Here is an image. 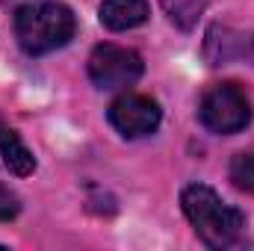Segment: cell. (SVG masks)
<instances>
[{"label":"cell","mask_w":254,"mask_h":251,"mask_svg":"<svg viewBox=\"0 0 254 251\" xmlns=\"http://www.w3.org/2000/svg\"><path fill=\"white\" fill-rule=\"evenodd\" d=\"M21 213V204H18V195L12 192V189L3 187V181H0V222H9V219H15Z\"/></svg>","instance_id":"11"},{"label":"cell","mask_w":254,"mask_h":251,"mask_svg":"<svg viewBox=\"0 0 254 251\" xmlns=\"http://www.w3.org/2000/svg\"><path fill=\"white\" fill-rule=\"evenodd\" d=\"M0 157H3V163L9 166V172L18 175V178L33 175V169H36L33 151L18 139V133H15L12 127L3 125V119H0Z\"/></svg>","instance_id":"7"},{"label":"cell","mask_w":254,"mask_h":251,"mask_svg":"<svg viewBox=\"0 0 254 251\" xmlns=\"http://www.w3.org/2000/svg\"><path fill=\"white\" fill-rule=\"evenodd\" d=\"M151 15L148 0H104L101 3V24L113 33H125L139 24H145Z\"/></svg>","instance_id":"6"},{"label":"cell","mask_w":254,"mask_h":251,"mask_svg":"<svg viewBox=\"0 0 254 251\" xmlns=\"http://www.w3.org/2000/svg\"><path fill=\"white\" fill-rule=\"evenodd\" d=\"M145 71V63L136 51L119 45H98L89 57V80L98 89H127Z\"/></svg>","instance_id":"4"},{"label":"cell","mask_w":254,"mask_h":251,"mask_svg":"<svg viewBox=\"0 0 254 251\" xmlns=\"http://www.w3.org/2000/svg\"><path fill=\"white\" fill-rule=\"evenodd\" d=\"M181 207H184V216L190 219V225L195 228V234L201 237V243L210 249H231L246 228L243 213L237 207L225 204L204 184H190L184 189Z\"/></svg>","instance_id":"2"},{"label":"cell","mask_w":254,"mask_h":251,"mask_svg":"<svg viewBox=\"0 0 254 251\" xmlns=\"http://www.w3.org/2000/svg\"><path fill=\"white\" fill-rule=\"evenodd\" d=\"M231 181H234V187L240 192L254 195V151L237 154L231 160Z\"/></svg>","instance_id":"10"},{"label":"cell","mask_w":254,"mask_h":251,"mask_svg":"<svg viewBox=\"0 0 254 251\" xmlns=\"http://www.w3.org/2000/svg\"><path fill=\"white\" fill-rule=\"evenodd\" d=\"M198 116H201V125L207 127L210 133L234 136V133L249 127V122H252V104H249L246 92H240L237 86L219 83V86H213L201 98Z\"/></svg>","instance_id":"3"},{"label":"cell","mask_w":254,"mask_h":251,"mask_svg":"<svg viewBox=\"0 0 254 251\" xmlns=\"http://www.w3.org/2000/svg\"><path fill=\"white\" fill-rule=\"evenodd\" d=\"M107 119L125 139H142L160 127L163 113H160V104L148 95H122L110 104Z\"/></svg>","instance_id":"5"},{"label":"cell","mask_w":254,"mask_h":251,"mask_svg":"<svg viewBox=\"0 0 254 251\" xmlns=\"http://www.w3.org/2000/svg\"><path fill=\"white\" fill-rule=\"evenodd\" d=\"M169 21L178 24L181 30H192L201 18V12L207 9V0H160Z\"/></svg>","instance_id":"9"},{"label":"cell","mask_w":254,"mask_h":251,"mask_svg":"<svg viewBox=\"0 0 254 251\" xmlns=\"http://www.w3.org/2000/svg\"><path fill=\"white\" fill-rule=\"evenodd\" d=\"M240 36H234L231 30H222V27H213L207 33V57L213 65H222V63H231L234 57L243 54V45H237Z\"/></svg>","instance_id":"8"},{"label":"cell","mask_w":254,"mask_h":251,"mask_svg":"<svg viewBox=\"0 0 254 251\" xmlns=\"http://www.w3.org/2000/svg\"><path fill=\"white\" fill-rule=\"evenodd\" d=\"M74 30H77L74 12L54 0L24 3L15 12V39L21 51L30 57H45L57 48H65L74 39Z\"/></svg>","instance_id":"1"}]
</instances>
